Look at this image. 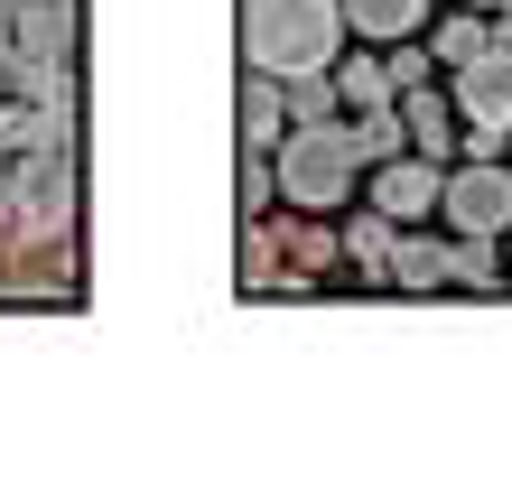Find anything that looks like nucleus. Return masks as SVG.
I'll return each mask as SVG.
<instances>
[{
    "instance_id": "8",
    "label": "nucleus",
    "mask_w": 512,
    "mask_h": 493,
    "mask_svg": "<svg viewBox=\"0 0 512 493\" xmlns=\"http://www.w3.org/2000/svg\"><path fill=\"white\" fill-rule=\"evenodd\" d=\"M401 121H410V149H419V159H447V140H457V112H447L429 84H410V94H401Z\"/></svg>"
},
{
    "instance_id": "18",
    "label": "nucleus",
    "mask_w": 512,
    "mask_h": 493,
    "mask_svg": "<svg viewBox=\"0 0 512 493\" xmlns=\"http://www.w3.org/2000/svg\"><path fill=\"white\" fill-rule=\"evenodd\" d=\"M391 84H401V94H410V84H429V47H401V56H391Z\"/></svg>"
},
{
    "instance_id": "17",
    "label": "nucleus",
    "mask_w": 512,
    "mask_h": 493,
    "mask_svg": "<svg viewBox=\"0 0 512 493\" xmlns=\"http://www.w3.org/2000/svg\"><path fill=\"white\" fill-rule=\"evenodd\" d=\"M270 196H280V177H270V159H261V149H252V159H243V205L261 214Z\"/></svg>"
},
{
    "instance_id": "16",
    "label": "nucleus",
    "mask_w": 512,
    "mask_h": 493,
    "mask_svg": "<svg viewBox=\"0 0 512 493\" xmlns=\"http://www.w3.org/2000/svg\"><path fill=\"white\" fill-rule=\"evenodd\" d=\"M326 252H345V242L326 233V224H289V270H317ZM298 289H308V280H298Z\"/></svg>"
},
{
    "instance_id": "2",
    "label": "nucleus",
    "mask_w": 512,
    "mask_h": 493,
    "mask_svg": "<svg viewBox=\"0 0 512 493\" xmlns=\"http://www.w3.org/2000/svg\"><path fill=\"white\" fill-rule=\"evenodd\" d=\"M354 140H345V121H308V131H289L280 140V196L289 205H308V214H326V205H345L354 196Z\"/></svg>"
},
{
    "instance_id": "19",
    "label": "nucleus",
    "mask_w": 512,
    "mask_h": 493,
    "mask_svg": "<svg viewBox=\"0 0 512 493\" xmlns=\"http://www.w3.org/2000/svg\"><path fill=\"white\" fill-rule=\"evenodd\" d=\"M466 10H503V0H466Z\"/></svg>"
},
{
    "instance_id": "5",
    "label": "nucleus",
    "mask_w": 512,
    "mask_h": 493,
    "mask_svg": "<svg viewBox=\"0 0 512 493\" xmlns=\"http://www.w3.org/2000/svg\"><path fill=\"white\" fill-rule=\"evenodd\" d=\"M373 205L391 214V224H419V214H438V205H447V168H438V159H419V149H401V159H382V168H373Z\"/></svg>"
},
{
    "instance_id": "10",
    "label": "nucleus",
    "mask_w": 512,
    "mask_h": 493,
    "mask_svg": "<svg viewBox=\"0 0 512 493\" xmlns=\"http://www.w3.org/2000/svg\"><path fill=\"white\" fill-rule=\"evenodd\" d=\"M391 289H457V280H447V242L401 233V242H391Z\"/></svg>"
},
{
    "instance_id": "6",
    "label": "nucleus",
    "mask_w": 512,
    "mask_h": 493,
    "mask_svg": "<svg viewBox=\"0 0 512 493\" xmlns=\"http://www.w3.org/2000/svg\"><path fill=\"white\" fill-rule=\"evenodd\" d=\"M345 140H354V159H364V168H382V159H401V149H410V121H401V103H373V112H345Z\"/></svg>"
},
{
    "instance_id": "1",
    "label": "nucleus",
    "mask_w": 512,
    "mask_h": 493,
    "mask_svg": "<svg viewBox=\"0 0 512 493\" xmlns=\"http://www.w3.org/2000/svg\"><path fill=\"white\" fill-rule=\"evenodd\" d=\"M345 0H243V56L252 75H336Z\"/></svg>"
},
{
    "instance_id": "9",
    "label": "nucleus",
    "mask_w": 512,
    "mask_h": 493,
    "mask_svg": "<svg viewBox=\"0 0 512 493\" xmlns=\"http://www.w3.org/2000/svg\"><path fill=\"white\" fill-rule=\"evenodd\" d=\"M419 19H429V0H345V28H354V38H391V47H401Z\"/></svg>"
},
{
    "instance_id": "13",
    "label": "nucleus",
    "mask_w": 512,
    "mask_h": 493,
    "mask_svg": "<svg viewBox=\"0 0 512 493\" xmlns=\"http://www.w3.org/2000/svg\"><path fill=\"white\" fill-rule=\"evenodd\" d=\"M280 103H289V131H308V121H336V75H289L280 84Z\"/></svg>"
},
{
    "instance_id": "14",
    "label": "nucleus",
    "mask_w": 512,
    "mask_h": 493,
    "mask_svg": "<svg viewBox=\"0 0 512 493\" xmlns=\"http://www.w3.org/2000/svg\"><path fill=\"white\" fill-rule=\"evenodd\" d=\"M336 94H345V112H373V103H401V84H391V66L354 56V66H336Z\"/></svg>"
},
{
    "instance_id": "7",
    "label": "nucleus",
    "mask_w": 512,
    "mask_h": 493,
    "mask_svg": "<svg viewBox=\"0 0 512 493\" xmlns=\"http://www.w3.org/2000/svg\"><path fill=\"white\" fill-rule=\"evenodd\" d=\"M280 140H289L280 75H252V84H243V149H280Z\"/></svg>"
},
{
    "instance_id": "4",
    "label": "nucleus",
    "mask_w": 512,
    "mask_h": 493,
    "mask_svg": "<svg viewBox=\"0 0 512 493\" xmlns=\"http://www.w3.org/2000/svg\"><path fill=\"white\" fill-rule=\"evenodd\" d=\"M457 112H466V131L512 140V38H494L475 66H457Z\"/></svg>"
},
{
    "instance_id": "11",
    "label": "nucleus",
    "mask_w": 512,
    "mask_h": 493,
    "mask_svg": "<svg viewBox=\"0 0 512 493\" xmlns=\"http://www.w3.org/2000/svg\"><path fill=\"white\" fill-rule=\"evenodd\" d=\"M485 47H494L485 10H457V19H438V28H429V56H447V66H475Z\"/></svg>"
},
{
    "instance_id": "15",
    "label": "nucleus",
    "mask_w": 512,
    "mask_h": 493,
    "mask_svg": "<svg viewBox=\"0 0 512 493\" xmlns=\"http://www.w3.org/2000/svg\"><path fill=\"white\" fill-rule=\"evenodd\" d=\"M447 280H457V289H494V280H503L494 242H485V233H457V252H447Z\"/></svg>"
},
{
    "instance_id": "12",
    "label": "nucleus",
    "mask_w": 512,
    "mask_h": 493,
    "mask_svg": "<svg viewBox=\"0 0 512 493\" xmlns=\"http://www.w3.org/2000/svg\"><path fill=\"white\" fill-rule=\"evenodd\" d=\"M336 242H345V261H364V270H391V242H401V224H391V214L373 205V214H354V224H345Z\"/></svg>"
},
{
    "instance_id": "3",
    "label": "nucleus",
    "mask_w": 512,
    "mask_h": 493,
    "mask_svg": "<svg viewBox=\"0 0 512 493\" xmlns=\"http://www.w3.org/2000/svg\"><path fill=\"white\" fill-rule=\"evenodd\" d=\"M447 224H457V233H512V168L503 159H466V168H447Z\"/></svg>"
}]
</instances>
